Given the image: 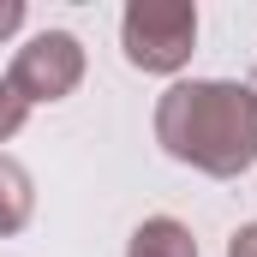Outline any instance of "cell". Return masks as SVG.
I'll use <instances>...</instances> for the list:
<instances>
[{
	"label": "cell",
	"instance_id": "cell-1",
	"mask_svg": "<svg viewBox=\"0 0 257 257\" xmlns=\"http://www.w3.org/2000/svg\"><path fill=\"white\" fill-rule=\"evenodd\" d=\"M156 144L209 180H239L257 162V90L233 78H192L162 90Z\"/></svg>",
	"mask_w": 257,
	"mask_h": 257
},
{
	"label": "cell",
	"instance_id": "cell-2",
	"mask_svg": "<svg viewBox=\"0 0 257 257\" xmlns=\"http://www.w3.org/2000/svg\"><path fill=\"white\" fill-rule=\"evenodd\" d=\"M120 48L150 78L180 72L197 54V6L192 0H132L120 18Z\"/></svg>",
	"mask_w": 257,
	"mask_h": 257
},
{
	"label": "cell",
	"instance_id": "cell-3",
	"mask_svg": "<svg viewBox=\"0 0 257 257\" xmlns=\"http://www.w3.org/2000/svg\"><path fill=\"white\" fill-rule=\"evenodd\" d=\"M6 84L36 108V102H60L72 96L78 84H84V42L72 36V30H42V36H30L12 66H6Z\"/></svg>",
	"mask_w": 257,
	"mask_h": 257
},
{
	"label": "cell",
	"instance_id": "cell-4",
	"mask_svg": "<svg viewBox=\"0 0 257 257\" xmlns=\"http://www.w3.org/2000/svg\"><path fill=\"white\" fill-rule=\"evenodd\" d=\"M30 215H36V186H30V168H24L18 156H6V150H0V239L24 233V227H30Z\"/></svg>",
	"mask_w": 257,
	"mask_h": 257
},
{
	"label": "cell",
	"instance_id": "cell-5",
	"mask_svg": "<svg viewBox=\"0 0 257 257\" xmlns=\"http://www.w3.org/2000/svg\"><path fill=\"white\" fill-rule=\"evenodd\" d=\"M126 257H197V239H192L186 221H174V215H150V221L132 227Z\"/></svg>",
	"mask_w": 257,
	"mask_h": 257
},
{
	"label": "cell",
	"instance_id": "cell-6",
	"mask_svg": "<svg viewBox=\"0 0 257 257\" xmlns=\"http://www.w3.org/2000/svg\"><path fill=\"white\" fill-rule=\"evenodd\" d=\"M24 120H30V102H24V96L0 78V144H6V138H18V126H24Z\"/></svg>",
	"mask_w": 257,
	"mask_h": 257
},
{
	"label": "cell",
	"instance_id": "cell-7",
	"mask_svg": "<svg viewBox=\"0 0 257 257\" xmlns=\"http://www.w3.org/2000/svg\"><path fill=\"white\" fill-rule=\"evenodd\" d=\"M227 257H257V221H245V227L227 239Z\"/></svg>",
	"mask_w": 257,
	"mask_h": 257
},
{
	"label": "cell",
	"instance_id": "cell-8",
	"mask_svg": "<svg viewBox=\"0 0 257 257\" xmlns=\"http://www.w3.org/2000/svg\"><path fill=\"white\" fill-rule=\"evenodd\" d=\"M18 24H24V6L18 0H0V36H12Z\"/></svg>",
	"mask_w": 257,
	"mask_h": 257
}]
</instances>
